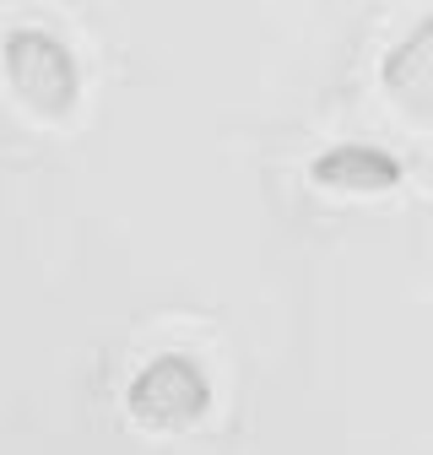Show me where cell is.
Instances as JSON below:
<instances>
[{
  "label": "cell",
  "instance_id": "cell-1",
  "mask_svg": "<svg viewBox=\"0 0 433 455\" xmlns=\"http://www.w3.org/2000/svg\"><path fill=\"white\" fill-rule=\"evenodd\" d=\"M0 71L33 120H71L82 103V66L49 28H12L0 38Z\"/></svg>",
  "mask_w": 433,
  "mask_h": 455
},
{
  "label": "cell",
  "instance_id": "cell-2",
  "mask_svg": "<svg viewBox=\"0 0 433 455\" xmlns=\"http://www.w3.org/2000/svg\"><path fill=\"white\" fill-rule=\"evenodd\" d=\"M125 407L152 434H179L211 412V379L185 353H157L136 369V379L125 390Z\"/></svg>",
  "mask_w": 433,
  "mask_h": 455
},
{
  "label": "cell",
  "instance_id": "cell-3",
  "mask_svg": "<svg viewBox=\"0 0 433 455\" xmlns=\"http://www.w3.org/2000/svg\"><path fill=\"white\" fill-rule=\"evenodd\" d=\"M379 87L406 125L433 131V12L412 22L379 60Z\"/></svg>",
  "mask_w": 433,
  "mask_h": 455
},
{
  "label": "cell",
  "instance_id": "cell-4",
  "mask_svg": "<svg viewBox=\"0 0 433 455\" xmlns=\"http://www.w3.org/2000/svg\"><path fill=\"white\" fill-rule=\"evenodd\" d=\"M309 180L331 196H385L401 185V157H390L385 147H368V141H342L309 163Z\"/></svg>",
  "mask_w": 433,
  "mask_h": 455
}]
</instances>
